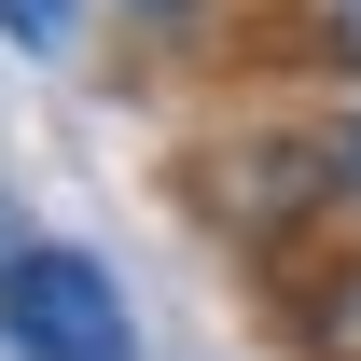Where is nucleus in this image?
Wrapping results in <instances>:
<instances>
[{
    "mask_svg": "<svg viewBox=\"0 0 361 361\" xmlns=\"http://www.w3.org/2000/svg\"><path fill=\"white\" fill-rule=\"evenodd\" d=\"M0 319L28 334L42 361H139V319H126V278L84 264L70 236H42L28 264H14V292H0Z\"/></svg>",
    "mask_w": 361,
    "mask_h": 361,
    "instance_id": "obj_1",
    "label": "nucleus"
},
{
    "mask_svg": "<svg viewBox=\"0 0 361 361\" xmlns=\"http://www.w3.org/2000/svg\"><path fill=\"white\" fill-rule=\"evenodd\" d=\"M306 334H319V361H361V250L334 236V278L306 292Z\"/></svg>",
    "mask_w": 361,
    "mask_h": 361,
    "instance_id": "obj_2",
    "label": "nucleus"
},
{
    "mask_svg": "<svg viewBox=\"0 0 361 361\" xmlns=\"http://www.w3.org/2000/svg\"><path fill=\"white\" fill-rule=\"evenodd\" d=\"M292 14H306V56L361 97V0H292Z\"/></svg>",
    "mask_w": 361,
    "mask_h": 361,
    "instance_id": "obj_3",
    "label": "nucleus"
},
{
    "mask_svg": "<svg viewBox=\"0 0 361 361\" xmlns=\"http://www.w3.org/2000/svg\"><path fill=\"white\" fill-rule=\"evenodd\" d=\"M70 28H84V0H0V42L14 56H70Z\"/></svg>",
    "mask_w": 361,
    "mask_h": 361,
    "instance_id": "obj_4",
    "label": "nucleus"
},
{
    "mask_svg": "<svg viewBox=\"0 0 361 361\" xmlns=\"http://www.w3.org/2000/svg\"><path fill=\"white\" fill-rule=\"evenodd\" d=\"M334 180H348V223H361V97H334Z\"/></svg>",
    "mask_w": 361,
    "mask_h": 361,
    "instance_id": "obj_5",
    "label": "nucleus"
},
{
    "mask_svg": "<svg viewBox=\"0 0 361 361\" xmlns=\"http://www.w3.org/2000/svg\"><path fill=\"white\" fill-rule=\"evenodd\" d=\"M28 250H42V236H28V209L0 195V292H14V264H28Z\"/></svg>",
    "mask_w": 361,
    "mask_h": 361,
    "instance_id": "obj_6",
    "label": "nucleus"
},
{
    "mask_svg": "<svg viewBox=\"0 0 361 361\" xmlns=\"http://www.w3.org/2000/svg\"><path fill=\"white\" fill-rule=\"evenodd\" d=\"M126 14H153V28H195V14H209V0H126Z\"/></svg>",
    "mask_w": 361,
    "mask_h": 361,
    "instance_id": "obj_7",
    "label": "nucleus"
},
{
    "mask_svg": "<svg viewBox=\"0 0 361 361\" xmlns=\"http://www.w3.org/2000/svg\"><path fill=\"white\" fill-rule=\"evenodd\" d=\"M0 361H42V348H28V334H14V319H0Z\"/></svg>",
    "mask_w": 361,
    "mask_h": 361,
    "instance_id": "obj_8",
    "label": "nucleus"
}]
</instances>
